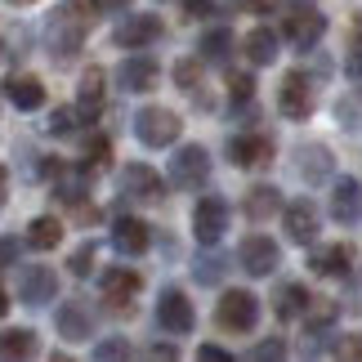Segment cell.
<instances>
[{
	"label": "cell",
	"instance_id": "f6af8a7d",
	"mask_svg": "<svg viewBox=\"0 0 362 362\" xmlns=\"http://www.w3.org/2000/svg\"><path fill=\"white\" fill-rule=\"evenodd\" d=\"M130 0H99V13H125Z\"/></svg>",
	"mask_w": 362,
	"mask_h": 362
},
{
	"label": "cell",
	"instance_id": "8d00e7d4",
	"mask_svg": "<svg viewBox=\"0 0 362 362\" xmlns=\"http://www.w3.org/2000/svg\"><path fill=\"white\" fill-rule=\"evenodd\" d=\"M233 0H184L188 18H215V13H224Z\"/></svg>",
	"mask_w": 362,
	"mask_h": 362
},
{
	"label": "cell",
	"instance_id": "d590c367",
	"mask_svg": "<svg viewBox=\"0 0 362 362\" xmlns=\"http://www.w3.org/2000/svg\"><path fill=\"white\" fill-rule=\"evenodd\" d=\"M76 121H81V107H54V117H49V134L67 139V134L76 130Z\"/></svg>",
	"mask_w": 362,
	"mask_h": 362
},
{
	"label": "cell",
	"instance_id": "74e56055",
	"mask_svg": "<svg viewBox=\"0 0 362 362\" xmlns=\"http://www.w3.org/2000/svg\"><path fill=\"white\" fill-rule=\"evenodd\" d=\"M94 358H99V362H117V358H130V344H125L121 336H112V340H99V344H94Z\"/></svg>",
	"mask_w": 362,
	"mask_h": 362
},
{
	"label": "cell",
	"instance_id": "4fadbf2b",
	"mask_svg": "<svg viewBox=\"0 0 362 362\" xmlns=\"http://www.w3.org/2000/svg\"><path fill=\"white\" fill-rule=\"evenodd\" d=\"M117 81H121V90H125V94H148V90H157L161 67H157V59H152V54H139V49H134L130 59L121 63Z\"/></svg>",
	"mask_w": 362,
	"mask_h": 362
},
{
	"label": "cell",
	"instance_id": "1f68e13d",
	"mask_svg": "<svg viewBox=\"0 0 362 362\" xmlns=\"http://www.w3.org/2000/svg\"><path fill=\"white\" fill-rule=\"evenodd\" d=\"M304 322H309V331H327L336 322V300H313L309 313H304Z\"/></svg>",
	"mask_w": 362,
	"mask_h": 362
},
{
	"label": "cell",
	"instance_id": "681fc988",
	"mask_svg": "<svg viewBox=\"0 0 362 362\" xmlns=\"http://www.w3.org/2000/svg\"><path fill=\"white\" fill-rule=\"evenodd\" d=\"M0 313H9V291L0 286Z\"/></svg>",
	"mask_w": 362,
	"mask_h": 362
},
{
	"label": "cell",
	"instance_id": "d4e9b609",
	"mask_svg": "<svg viewBox=\"0 0 362 362\" xmlns=\"http://www.w3.org/2000/svg\"><path fill=\"white\" fill-rule=\"evenodd\" d=\"M309 304H313L309 291H304L300 282H286L282 291H277V300H273V313L282 317V322H291V317H304V313H309Z\"/></svg>",
	"mask_w": 362,
	"mask_h": 362
},
{
	"label": "cell",
	"instance_id": "9c48e42d",
	"mask_svg": "<svg viewBox=\"0 0 362 362\" xmlns=\"http://www.w3.org/2000/svg\"><path fill=\"white\" fill-rule=\"evenodd\" d=\"M192 233L202 246H219V238L228 233V202L224 197H202L192 206Z\"/></svg>",
	"mask_w": 362,
	"mask_h": 362
},
{
	"label": "cell",
	"instance_id": "5bb4252c",
	"mask_svg": "<svg viewBox=\"0 0 362 362\" xmlns=\"http://www.w3.org/2000/svg\"><path fill=\"white\" fill-rule=\"evenodd\" d=\"M277 107H282V117L291 121H304L313 112V86L304 72H286L282 76V90H277Z\"/></svg>",
	"mask_w": 362,
	"mask_h": 362
},
{
	"label": "cell",
	"instance_id": "cb8c5ba5",
	"mask_svg": "<svg viewBox=\"0 0 362 362\" xmlns=\"http://www.w3.org/2000/svg\"><path fill=\"white\" fill-rule=\"evenodd\" d=\"M242 54L255 67H269L273 59H277V36L269 32V27H250V32L242 36Z\"/></svg>",
	"mask_w": 362,
	"mask_h": 362
},
{
	"label": "cell",
	"instance_id": "5b68a950",
	"mask_svg": "<svg viewBox=\"0 0 362 362\" xmlns=\"http://www.w3.org/2000/svg\"><path fill=\"white\" fill-rule=\"evenodd\" d=\"M206 179H211V157H206V148H202V144H184V148L170 157V184L197 192Z\"/></svg>",
	"mask_w": 362,
	"mask_h": 362
},
{
	"label": "cell",
	"instance_id": "7dc6e473",
	"mask_svg": "<svg viewBox=\"0 0 362 362\" xmlns=\"http://www.w3.org/2000/svg\"><path fill=\"white\" fill-rule=\"evenodd\" d=\"M197 354H202V358H211V362H224V358H228L224 349H215V344H202V349H197Z\"/></svg>",
	"mask_w": 362,
	"mask_h": 362
},
{
	"label": "cell",
	"instance_id": "30bf717a",
	"mask_svg": "<svg viewBox=\"0 0 362 362\" xmlns=\"http://www.w3.org/2000/svg\"><path fill=\"white\" fill-rule=\"evenodd\" d=\"M238 264H242L250 277H269V273H277V264H282V250H277L273 238H264V233H250V238L238 246Z\"/></svg>",
	"mask_w": 362,
	"mask_h": 362
},
{
	"label": "cell",
	"instance_id": "7402d4cb",
	"mask_svg": "<svg viewBox=\"0 0 362 362\" xmlns=\"http://www.w3.org/2000/svg\"><path fill=\"white\" fill-rule=\"evenodd\" d=\"M54 327H59V336H63V340H72V344L90 340V309H86L81 300L59 304V313H54Z\"/></svg>",
	"mask_w": 362,
	"mask_h": 362
},
{
	"label": "cell",
	"instance_id": "bcb514c9",
	"mask_svg": "<svg viewBox=\"0 0 362 362\" xmlns=\"http://www.w3.org/2000/svg\"><path fill=\"white\" fill-rule=\"evenodd\" d=\"M148 358H179V349H175V344H152Z\"/></svg>",
	"mask_w": 362,
	"mask_h": 362
},
{
	"label": "cell",
	"instance_id": "8992f818",
	"mask_svg": "<svg viewBox=\"0 0 362 362\" xmlns=\"http://www.w3.org/2000/svg\"><path fill=\"white\" fill-rule=\"evenodd\" d=\"M139 286H144V273L139 269H107L103 273V304H107V313L112 317H130L134 313V296H139Z\"/></svg>",
	"mask_w": 362,
	"mask_h": 362
},
{
	"label": "cell",
	"instance_id": "277c9868",
	"mask_svg": "<svg viewBox=\"0 0 362 362\" xmlns=\"http://www.w3.org/2000/svg\"><path fill=\"white\" fill-rule=\"evenodd\" d=\"M117 184H121V197H130V202H148V206L165 202V184H161V175L152 170L148 161H125Z\"/></svg>",
	"mask_w": 362,
	"mask_h": 362
},
{
	"label": "cell",
	"instance_id": "f546056e",
	"mask_svg": "<svg viewBox=\"0 0 362 362\" xmlns=\"http://www.w3.org/2000/svg\"><path fill=\"white\" fill-rule=\"evenodd\" d=\"M32 354H36V331L27 327L0 331V358H32Z\"/></svg>",
	"mask_w": 362,
	"mask_h": 362
},
{
	"label": "cell",
	"instance_id": "d6a6232c",
	"mask_svg": "<svg viewBox=\"0 0 362 362\" xmlns=\"http://www.w3.org/2000/svg\"><path fill=\"white\" fill-rule=\"evenodd\" d=\"M107 161H112V144H107V134H94L86 144V165L90 170H103Z\"/></svg>",
	"mask_w": 362,
	"mask_h": 362
},
{
	"label": "cell",
	"instance_id": "2e32d148",
	"mask_svg": "<svg viewBox=\"0 0 362 362\" xmlns=\"http://www.w3.org/2000/svg\"><path fill=\"white\" fill-rule=\"evenodd\" d=\"M322 36H327V18H322L317 9H304V5L291 9V18H286V40H291L296 49H313Z\"/></svg>",
	"mask_w": 362,
	"mask_h": 362
},
{
	"label": "cell",
	"instance_id": "9a60e30c",
	"mask_svg": "<svg viewBox=\"0 0 362 362\" xmlns=\"http://www.w3.org/2000/svg\"><path fill=\"white\" fill-rule=\"evenodd\" d=\"M291 157H296V175H300L309 188H313V184H327L331 170H336V161H331V148H327V144H300Z\"/></svg>",
	"mask_w": 362,
	"mask_h": 362
},
{
	"label": "cell",
	"instance_id": "ab89813d",
	"mask_svg": "<svg viewBox=\"0 0 362 362\" xmlns=\"http://www.w3.org/2000/svg\"><path fill=\"white\" fill-rule=\"evenodd\" d=\"M246 358H250V362H269V358H286V344H282V340L273 336V340H264V344H255V349H250Z\"/></svg>",
	"mask_w": 362,
	"mask_h": 362
},
{
	"label": "cell",
	"instance_id": "4dcf8cb0",
	"mask_svg": "<svg viewBox=\"0 0 362 362\" xmlns=\"http://www.w3.org/2000/svg\"><path fill=\"white\" fill-rule=\"evenodd\" d=\"M224 269H228L224 255H202L197 264H192V277H197V286H219L224 282Z\"/></svg>",
	"mask_w": 362,
	"mask_h": 362
},
{
	"label": "cell",
	"instance_id": "8fae6325",
	"mask_svg": "<svg viewBox=\"0 0 362 362\" xmlns=\"http://www.w3.org/2000/svg\"><path fill=\"white\" fill-rule=\"evenodd\" d=\"M282 228H286V238L296 242V246H313L317 242V228H322L317 206L309 197H296L291 206H282Z\"/></svg>",
	"mask_w": 362,
	"mask_h": 362
},
{
	"label": "cell",
	"instance_id": "603a6c76",
	"mask_svg": "<svg viewBox=\"0 0 362 362\" xmlns=\"http://www.w3.org/2000/svg\"><path fill=\"white\" fill-rule=\"evenodd\" d=\"M103 86H107V76H103V67H90L86 76H81V90H76V107H81V117L94 121L103 112Z\"/></svg>",
	"mask_w": 362,
	"mask_h": 362
},
{
	"label": "cell",
	"instance_id": "484cf974",
	"mask_svg": "<svg viewBox=\"0 0 362 362\" xmlns=\"http://www.w3.org/2000/svg\"><path fill=\"white\" fill-rule=\"evenodd\" d=\"M242 206H246V215L259 224V219H269V215L282 211V192H277L273 184H255V188L246 192V202H242Z\"/></svg>",
	"mask_w": 362,
	"mask_h": 362
},
{
	"label": "cell",
	"instance_id": "52a82bcc",
	"mask_svg": "<svg viewBox=\"0 0 362 362\" xmlns=\"http://www.w3.org/2000/svg\"><path fill=\"white\" fill-rule=\"evenodd\" d=\"M59 296V273L49 264H18V300L40 309V304H54Z\"/></svg>",
	"mask_w": 362,
	"mask_h": 362
},
{
	"label": "cell",
	"instance_id": "60d3db41",
	"mask_svg": "<svg viewBox=\"0 0 362 362\" xmlns=\"http://www.w3.org/2000/svg\"><path fill=\"white\" fill-rule=\"evenodd\" d=\"M336 358L362 362V331H354V336H340V340H336Z\"/></svg>",
	"mask_w": 362,
	"mask_h": 362
},
{
	"label": "cell",
	"instance_id": "836d02e7",
	"mask_svg": "<svg viewBox=\"0 0 362 362\" xmlns=\"http://www.w3.org/2000/svg\"><path fill=\"white\" fill-rule=\"evenodd\" d=\"M250 94H255V76L250 72H228V99L233 103H250Z\"/></svg>",
	"mask_w": 362,
	"mask_h": 362
},
{
	"label": "cell",
	"instance_id": "ee69618b",
	"mask_svg": "<svg viewBox=\"0 0 362 362\" xmlns=\"http://www.w3.org/2000/svg\"><path fill=\"white\" fill-rule=\"evenodd\" d=\"M67 9H76L81 18H90V13H99V0H67Z\"/></svg>",
	"mask_w": 362,
	"mask_h": 362
},
{
	"label": "cell",
	"instance_id": "f1b7e54d",
	"mask_svg": "<svg viewBox=\"0 0 362 362\" xmlns=\"http://www.w3.org/2000/svg\"><path fill=\"white\" fill-rule=\"evenodd\" d=\"M175 81H179V90H184L192 103H202V107L211 103V99H206V81H202V63H197V59H179Z\"/></svg>",
	"mask_w": 362,
	"mask_h": 362
},
{
	"label": "cell",
	"instance_id": "f907efd6",
	"mask_svg": "<svg viewBox=\"0 0 362 362\" xmlns=\"http://www.w3.org/2000/svg\"><path fill=\"white\" fill-rule=\"evenodd\" d=\"M9 5H32V0H9Z\"/></svg>",
	"mask_w": 362,
	"mask_h": 362
},
{
	"label": "cell",
	"instance_id": "7a4b0ae2",
	"mask_svg": "<svg viewBox=\"0 0 362 362\" xmlns=\"http://www.w3.org/2000/svg\"><path fill=\"white\" fill-rule=\"evenodd\" d=\"M179 134H184V121H179L175 107L148 103V107H139V112H134V139L144 148H170Z\"/></svg>",
	"mask_w": 362,
	"mask_h": 362
},
{
	"label": "cell",
	"instance_id": "3957f363",
	"mask_svg": "<svg viewBox=\"0 0 362 362\" xmlns=\"http://www.w3.org/2000/svg\"><path fill=\"white\" fill-rule=\"evenodd\" d=\"M259 322V300L250 296V291H224L215 304V327L224 331V336H246V331H255Z\"/></svg>",
	"mask_w": 362,
	"mask_h": 362
},
{
	"label": "cell",
	"instance_id": "f35d334b",
	"mask_svg": "<svg viewBox=\"0 0 362 362\" xmlns=\"http://www.w3.org/2000/svg\"><path fill=\"white\" fill-rule=\"evenodd\" d=\"M67 269H72L76 277H90V269H94V242L76 246V250H72V259H67Z\"/></svg>",
	"mask_w": 362,
	"mask_h": 362
},
{
	"label": "cell",
	"instance_id": "d6986e66",
	"mask_svg": "<svg viewBox=\"0 0 362 362\" xmlns=\"http://www.w3.org/2000/svg\"><path fill=\"white\" fill-rule=\"evenodd\" d=\"M0 90H5V99L18 107V112H36V107L45 103V86H40V76H32V72H9Z\"/></svg>",
	"mask_w": 362,
	"mask_h": 362
},
{
	"label": "cell",
	"instance_id": "e0dca14e",
	"mask_svg": "<svg viewBox=\"0 0 362 362\" xmlns=\"http://www.w3.org/2000/svg\"><path fill=\"white\" fill-rule=\"evenodd\" d=\"M228 161L242 165V170L269 165L273 161V139H264V134H233L228 139Z\"/></svg>",
	"mask_w": 362,
	"mask_h": 362
},
{
	"label": "cell",
	"instance_id": "c3c4849f",
	"mask_svg": "<svg viewBox=\"0 0 362 362\" xmlns=\"http://www.w3.org/2000/svg\"><path fill=\"white\" fill-rule=\"evenodd\" d=\"M5 184H9V170L0 165V202H5Z\"/></svg>",
	"mask_w": 362,
	"mask_h": 362
},
{
	"label": "cell",
	"instance_id": "ffe728a7",
	"mask_svg": "<svg viewBox=\"0 0 362 362\" xmlns=\"http://www.w3.org/2000/svg\"><path fill=\"white\" fill-rule=\"evenodd\" d=\"M112 246L121 250V255H144V250L152 246V228L144 224V219H134V215H117V224H112Z\"/></svg>",
	"mask_w": 362,
	"mask_h": 362
},
{
	"label": "cell",
	"instance_id": "7c38bea8",
	"mask_svg": "<svg viewBox=\"0 0 362 362\" xmlns=\"http://www.w3.org/2000/svg\"><path fill=\"white\" fill-rule=\"evenodd\" d=\"M112 40L121 49H148L152 40H161V18L157 13H130L112 27Z\"/></svg>",
	"mask_w": 362,
	"mask_h": 362
},
{
	"label": "cell",
	"instance_id": "44dd1931",
	"mask_svg": "<svg viewBox=\"0 0 362 362\" xmlns=\"http://www.w3.org/2000/svg\"><path fill=\"white\" fill-rule=\"evenodd\" d=\"M309 269H313L317 277H349V269H354V250L344 246V242L313 246V255H309Z\"/></svg>",
	"mask_w": 362,
	"mask_h": 362
},
{
	"label": "cell",
	"instance_id": "6da1fadb",
	"mask_svg": "<svg viewBox=\"0 0 362 362\" xmlns=\"http://www.w3.org/2000/svg\"><path fill=\"white\" fill-rule=\"evenodd\" d=\"M81 45H86V18H81L76 9H59L54 18L45 23V49H49V59L54 63H72Z\"/></svg>",
	"mask_w": 362,
	"mask_h": 362
},
{
	"label": "cell",
	"instance_id": "b9f144b4",
	"mask_svg": "<svg viewBox=\"0 0 362 362\" xmlns=\"http://www.w3.org/2000/svg\"><path fill=\"white\" fill-rule=\"evenodd\" d=\"M344 72H349V81L362 90V36L354 40V49H349V59H344Z\"/></svg>",
	"mask_w": 362,
	"mask_h": 362
},
{
	"label": "cell",
	"instance_id": "4316f807",
	"mask_svg": "<svg viewBox=\"0 0 362 362\" xmlns=\"http://www.w3.org/2000/svg\"><path fill=\"white\" fill-rule=\"evenodd\" d=\"M23 242L32 246V250H54V246L63 242V224L54 215H36L32 224H27V238Z\"/></svg>",
	"mask_w": 362,
	"mask_h": 362
},
{
	"label": "cell",
	"instance_id": "ba28073f",
	"mask_svg": "<svg viewBox=\"0 0 362 362\" xmlns=\"http://www.w3.org/2000/svg\"><path fill=\"white\" fill-rule=\"evenodd\" d=\"M157 327L170 331V336H192V327H197V313H192L188 296L179 286H165L161 300H157Z\"/></svg>",
	"mask_w": 362,
	"mask_h": 362
},
{
	"label": "cell",
	"instance_id": "7bdbcfd3",
	"mask_svg": "<svg viewBox=\"0 0 362 362\" xmlns=\"http://www.w3.org/2000/svg\"><path fill=\"white\" fill-rule=\"evenodd\" d=\"M13 259H18V242H13V238H0V273L13 269Z\"/></svg>",
	"mask_w": 362,
	"mask_h": 362
},
{
	"label": "cell",
	"instance_id": "83f0119b",
	"mask_svg": "<svg viewBox=\"0 0 362 362\" xmlns=\"http://www.w3.org/2000/svg\"><path fill=\"white\" fill-rule=\"evenodd\" d=\"M233 32L228 27H211V32L202 36V45H197V54H202V63H228L233 59Z\"/></svg>",
	"mask_w": 362,
	"mask_h": 362
},
{
	"label": "cell",
	"instance_id": "ac0fdd59",
	"mask_svg": "<svg viewBox=\"0 0 362 362\" xmlns=\"http://www.w3.org/2000/svg\"><path fill=\"white\" fill-rule=\"evenodd\" d=\"M331 219L344 224V228L362 219V184L358 179H349V175L336 179V188H331Z\"/></svg>",
	"mask_w": 362,
	"mask_h": 362
},
{
	"label": "cell",
	"instance_id": "e575fe53",
	"mask_svg": "<svg viewBox=\"0 0 362 362\" xmlns=\"http://www.w3.org/2000/svg\"><path fill=\"white\" fill-rule=\"evenodd\" d=\"M336 117H340L344 130H362V99H358V94L340 99V103H336Z\"/></svg>",
	"mask_w": 362,
	"mask_h": 362
}]
</instances>
